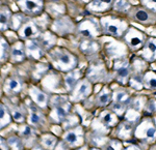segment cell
Here are the masks:
<instances>
[{
  "label": "cell",
  "mask_w": 156,
  "mask_h": 150,
  "mask_svg": "<svg viewBox=\"0 0 156 150\" xmlns=\"http://www.w3.org/2000/svg\"><path fill=\"white\" fill-rule=\"evenodd\" d=\"M74 105L70 102L68 94H53L51 95L48 118L50 123L60 125L72 115Z\"/></svg>",
  "instance_id": "obj_1"
},
{
  "label": "cell",
  "mask_w": 156,
  "mask_h": 150,
  "mask_svg": "<svg viewBox=\"0 0 156 150\" xmlns=\"http://www.w3.org/2000/svg\"><path fill=\"white\" fill-rule=\"evenodd\" d=\"M49 57L54 68L62 72L67 74V72H72L77 68V56L67 49L53 48L49 51Z\"/></svg>",
  "instance_id": "obj_2"
},
{
  "label": "cell",
  "mask_w": 156,
  "mask_h": 150,
  "mask_svg": "<svg viewBox=\"0 0 156 150\" xmlns=\"http://www.w3.org/2000/svg\"><path fill=\"white\" fill-rule=\"evenodd\" d=\"M25 105H26L27 111H28V116H27V123L37 128L40 132H48L50 123L48 115H46V111L37 106L29 97H27L24 101Z\"/></svg>",
  "instance_id": "obj_3"
},
{
  "label": "cell",
  "mask_w": 156,
  "mask_h": 150,
  "mask_svg": "<svg viewBox=\"0 0 156 150\" xmlns=\"http://www.w3.org/2000/svg\"><path fill=\"white\" fill-rule=\"evenodd\" d=\"M134 139L146 144L156 143V124L153 117L144 116L140 120L134 129Z\"/></svg>",
  "instance_id": "obj_4"
},
{
  "label": "cell",
  "mask_w": 156,
  "mask_h": 150,
  "mask_svg": "<svg viewBox=\"0 0 156 150\" xmlns=\"http://www.w3.org/2000/svg\"><path fill=\"white\" fill-rule=\"evenodd\" d=\"M102 32L112 37H122L129 28V24L126 20L114 16L102 17L100 19Z\"/></svg>",
  "instance_id": "obj_5"
},
{
  "label": "cell",
  "mask_w": 156,
  "mask_h": 150,
  "mask_svg": "<svg viewBox=\"0 0 156 150\" xmlns=\"http://www.w3.org/2000/svg\"><path fill=\"white\" fill-rule=\"evenodd\" d=\"M62 141L69 150L81 148L85 144V129L82 124L68 127L62 132Z\"/></svg>",
  "instance_id": "obj_6"
},
{
  "label": "cell",
  "mask_w": 156,
  "mask_h": 150,
  "mask_svg": "<svg viewBox=\"0 0 156 150\" xmlns=\"http://www.w3.org/2000/svg\"><path fill=\"white\" fill-rule=\"evenodd\" d=\"M93 90H94L93 83L87 77H83L76 84V86L73 88L72 91L68 93V96L73 105L82 104L90 98L93 94Z\"/></svg>",
  "instance_id": "obj_7"
},
{
  "label": "cell",
  "mask_w": 156,
  "mask_h": 150,
  "mask_svg": "<svg viewBox=\"0 0 156 150\" xmlns=\"http://www.w3.org/2000/svg\"><path fill=\"white\" fill-rule=\"evenodd\" d=\"M132 76V64L127 58L115 60L114 63V79L122 86L128 85L130 77Z\"/></svg>",
  "instance_id": "obj_8"
},
{
  "label": "cell",
  "mask_w": 156,
  "mask_h": 150,
  "mask_svg": "<svg viewBox=\"0 0 156 150\" xmlns=\"http://www.w3.org/2000/svg\"><path fill=\"white\" fill-rule=\"evenodd\" d=\"M76 31L78 35L84 39H94L102 33V28L100 21L93 18H87L78 24Z\"/></svg>",
  "instance_id": "obj_9"
},
{
  "label": "cell",
  "mask_w": 156,
  "mask_h": 150,
  "mask_svg": "<svg viewBox=\"0 0 156 150\" xmlns=\"http://www.w3.org/2000/svg\"><path fill=\"white\" fill-rule=\"evenodd\" d=\"M124 42L125 45L132 51H138L144 47L147 37L140 30L136 29L135 27L130 26L126 32H125L124 36Z\"/></svg>",
  "instance_id": "obj_10"
},
{
  "label": "cell",
  "mask_w": 156,
  "mask_h": 150,
  "mask_svg": "<svg viewBox=\"0 0 156 150\" xmlns=\"http://www.w3.org/2000/svg\"><path fill=\"white\" fill-rule=\"evenodd\" d=\"M27 91H28V97L37 106H39L40 108L45 110V111L49 110L51 94L37 85H29Z\"/></svg>",
  "instance_id": "obj_11"
},
{
  "label": "cell",
  "mask_w": 156,
  "mask_h": 150,
  "mask_svg": "<svg viewBox=\"0 0 156 150\" xmlns=\"http://www.w3.org/2000/svg\"><path fill=\"white\" fill-rule=\"evenodd\" d=\"M128 17L132 19L133 21L137 22L143 25H153L156 22V14L151 12L150 9L146 8L145 6L131 7V9L128 12Z\"/></svg>",
  "instance_id": "obj_12"
},
{
  "label": "cell",
  "mask_w": 156,
  "mask_h": 150,
  "mask_svg": "<svg viewBox=\"0 0 156 150\" xmlns=\"http://www.w3.org/2000/svg\"><path fill=\"white\" fill-rule=\"evenodd\" d=\"M17 134H18L22 138V140L24 141L26 148L31 149L32 147L36 146V145L39 143V137H40V135H41V132L26 122V123H23V124H19L18 132H17Z\"/></svg>",
  "instance_id": "obj_13"
},
{
  "label": "cell",
  "mask_w": 156,
  "mask_h": 150,
  "mask_svg": "<svg viewBox=\"0 0 156 150\" xmlns=\"http://www.w3.org/2000/svg\"><path fill=\"white\" fill-rule=\"evenodd\" d=\"M24 87V81L20 77L16 75H12L4 81L2 85V89L7 98L12 99L14 97L18 96L22 92Z\"/></svg>",
  "instance_id": "obj_14"
},
{
  "label": "cell",
  "mask_w": 156,
  "mask_h": 150,
  "mask_svg": "<svg viewBox=\"0 0 156 150\" xmlns=\"http://www.w3.org/2000/svg\"><path fill=\"white\" fill-rule=\"evenodd\" d=\"M19 8L27 17H37L44 9V0H17Z\"/></svg>",
  "instance_id": "obj_15"
},
{
  "label": "cell",
  "mask_w": 156,
  "mask_h": 150,
  "mask_svg": "<svg viewBox=\"0 0 156 150\" xmlns=\"http://www.w3.org/2000/svg\"><path fill=\"white\" fill-rule=\"evenodd\" d=\"M94 120L108 131H112L117 127L119 122L121 121V118L109 108H105L99 112L98 116Z\"/></svg>",
  "instance_id": "obj_16"
},
{
  "label": "cell",
  "mask_w": 156,
  "mask_h": 150,
  "mask_svg": "<svg viewBox=\"0 0 156 150\" xmlns=\"http://www.w3.org/2000/svg\"><path fill=\"white\" fill-rule=\"evenodd\" d=\"M136 124L128 121V120L122 118L117 127L115 128V138L122 140L123 142H126L134 138V129Z\"/></svg>",
  "instance_id": "obj_17"
},
{
  "label": "cell",
  "mask_w": 156,
  "mask_h": 150,
  "mask_svg": "<svg viewBox=\"0 0 156 150\" xmlns=\"http://www.w3.org/2000/svg\"><path fill=\"white\" fill-rule=\"evenodd\" d=\"M112 102V90L107 85L103 86L101 90L95 94L94 98L92 101L93 107L99 109L108 108Z\"/></svg>",
  "instance_id": "obj_18"
},
{
  "label": "cell",
  "mask_w": 156,
  "mask_h": 150,
  "mask_svg": "<svg viewBox=\"0 0 156 150\" xmlns=\"http://www.w3.org/2000/svg\"><path fill=\"white\" fill-rule=\"evenodd\" d=\"M41 30L36 22L32 20H26L24 24L18 30V35L20 38L23 41H28V39H37L41 35Z\"/></svg>",
  "instance_id": "obj_19"
},
{
  "label": "cell",
  "mask_w": 156,
  "mask_h": 150,
  "mask_svg": "<svg viewBox=\"0 0 156 150\" xmlns=\"http://www.w3.org/2000/svg\"><path fill=\"white\" fill-rule=\"evenodd\" d=\"M9 106V111L12 116V120L15 123L17 124H23L27 122V116H28V111H27L26 105L25 102H9L7 104L6 102H4Z\"/></svg>",
  "instance_id": "obj_20"
},
{
  "label": "cell",
  "mask_w": 156,
  "mask_h": 150,
  "mask_svg": "<svg viewBox=\"0 0 156 150\" xmlns=\"http://www.w3.org/2000/svg\"><path fill=\"white\" fill-rule=\"evenodd\" d=\"M140 55L145 61H156V37H148L144 47L140 49Z\"/></svg>",
  "instance_id": "obj_21"
},
{
  "label": "cell",
  "mask_w": 156,
  "mask_h": 150,
  "mask_svg": "<svg viewBox=\"0 0 156 150\" xmlns=\"http://www.w3.org/2000/svg\"><path fill=\"white\" fill-rule=\"evenodd\" d=\"M105 77H106V69H105V65L103 63H94L90 64L89 67V71L87 72V78L90 80L92 83L96 82L104 81Z\"/></svg>",
  "instance_id": "obj_22"
},
{
  "label": "cell",
  "mask_w": 156,
  "mask_h": 150,
  "mask_svg": "<svg viewBox=\"0 0 156 150\" xmlns=\"http://www.w3.org/2000/svg\"><path fill=\"white\" fill-rule=\"evenodd\" d=\"M59 143H60L59 138L56 135H54L53 132H41V135L39 137V143L37 144H40L45 149L55 150L59 145Z\"/></svg>",
  "instance_id": "obj_23"
},
{
  "label": "cell",
  "mask_w": 156,
  "mask_h": 150,
  "mask_svg": "<svg viewBox=\"0 0 156 150\" xmlns=\"http://www.w3.org/2000/svg\"><path fill=\"white\" fill-rule=\"evenodd\" d=\"M27 57L26 49H25V42L18 41L12 46L11 49V61L12 63H21Z\"/></svg>",
  "instance_id": "obj_24"
},
{
  "label": "cell",
  "mask_w": 156,
  "mask_h": 150,
  "mask_svg": "<svg viewBox=\"0 0 156 150\" xmlns=\"http://www.w3.org/2000/svg\"><path fill=\"white\" fill-rule=\"evenodd\" d=\"M25 49H26L27 57L34 60L41 59L44 55V49L37 39H28L25 41Z\"/></svg>",
  "instance_id": "obj_25"
},
{
  "label": "cell",
  "mask_w": 156,
  "mask_h": 150,
  "mask_svg": "<svg viewBox=\"0 0 156 150\" xmlns=\"http://www.w3.org/2000/svg\"><path fill=\"white\" fill-rule=\"evenodd\" d=\"M82 78H83V77H82L81 72L77 68L72 72H67L64 76V83H65V87H66V90H67V93H70L73 90V88L76 86V84Z\"/></svg>",
  "instance_id": "obj_26"
},
{
  "label": "cell",
  "mask_w": 156,
  "mask_h": 150,
  "mask_svg": "<svg viewBox=\"0 0 156 150\" xmlns=\"http://www.w3.org/2000/svg\"><path fill=\"white\" fill-rule=\"evenodd\" d=\"M115 0H93L87 4V9L94 12H103L112 8Z\"/></svg>",
  "instance_id": "obj_27"
},
{
  "label": "cell",
  "mask_w": 156,
  "mask_h": 150,
  "mask_svg": "<svg viewBox=\"0 0 156 150\" xmlns=\"http://www.w3.org/2000/svg\"><path fill=\"white\" fill-rule=\"evenodd\" d=\"M37 41L40 42V45L42 46V48L44 49V51H50L54 48L55 42H56V35L53 32H44L41 33V35L37 38Z\"/></svg>",
  "instance_id": "obj_28"
},
{
  "label": "cell",
  "mask_w": 156,
  "mask_h": 150,
  "mask_svg": "<svg viewBox=\"0 0 156 150\" xmlns=\"http://www.w3.org/2000/svg\"><path fill=\"white\" fill-rule=\"evenodd\" d=\"M14 122L9 106L4 102H0V128L4 129Z\"/></svg>",
  "instance_id": "obj_29"
},
{
  "label": "cell",
  "mask_w": 156,
  "mask_h": 150,
  "mask_svg": "<svg viewBox=\"0 0 156 150\" xmlns=\"http://www.w3.org/2000/svg\"><path fill=\"white\" fill-rule=\"evenodd\" d=\"M131 98H132L131 93L126 89L117 88L112 90V102H118V104H123L129 106Z\"/></svg>",
  "instance_id": "obj_30"
},
{
  "label": "cell",
  "mask_w": 156,
  "mask_h": 150,
  "mask_svg": "<svg viewBox=\"0 0 156 150\" xmlns=\"http://www.w3.org/2000/svg\"><path fill=\"white\" fill-rule=\"evenodd\" d=\"M118 51L126 53V47H125L124 45L119 44V42H108V44L106 46V53L108 54V56L112 57L114 60L124 58Z\"/></svg>",
  "instance_id": "obj_31"
},
{
  "label": "cell",
  "mask_w": 156,
  "mask_h": 150,
  "mask_svg": "<svg viewBox=\"0 0 156 150\" xmlns=\"http://www.w3.org/2000/svg\"><path fill=\"white\" fill-rule=\"evenodd\" d=\"M12 12L9 6L2 5L1 6V12H0V24H1V32L5 31L9 27V25L12 24Z\"/></svg>",
  "instance_id": "obj_32"
},
{
  "label": "cell",
  "mask_w": 156,
  "mask_h": 150,
  "mask_svg": "<svg viewBox=\"0 0 156 150\" xmlns=\"http://www.w3.org/2000/svg\"><path fill=\"white\" fill-rule=\"evenodd\" d=\"M143 84H144V88L152 90V91H156V72L152 71L144 72V75H143Z\"/></svg>",
  "instance_id": "obj_33"
},
{
  "label": "cell",
  "mask_w": 156,
  "mask_h": 150,
  "mask_svg": "<svg viewBox=\"0 0 156 150\" xmlns=\"http://www.w3.org/2000/svg\"><path fill=\"white\" fill-rule=\"evenodd\" d=\"M7 143H9L11 150H25L26 146H25L24 141L22 140L21 137L18 134H14L6 138Z\"/></svg>",
  "instance_id": "obj_34"
},
{
  "label": "cell",
  "mask_w": 156,
  "mask_h": 150,
  "mask_svg": "<svg viewBox=\"0 0 156 150\" xmlns=\"http://www.w3.org/2000/svg\"><path fill=\"white\" fill-rule=\"evenodd\" d=\"M124 143L122 140L118 138L108 139L105 144L101 147L102 150H123L124 149Z\"/></svg>",
  "instance_id": "obj_35"
},
{
  "label": "cell",
  "mask_w": 156,
  "mask_h": 150,
  "mask_svg": "<svg viewBox=\"0 0 156 150\" xmlns=\"http://www.w3.org/2000/svg\"><path fill=\"white\" fill-rule=\"evenodd\" d=\"M147 99H148L147 97L144 96V95L132 96L131 102H130V105H129V108H132V109L136 110V111H138V112H140V113H143Z\"/></svg>",
  "instance_id": "obj_36"
},
{
  "label": "cell",
  "mask_w": 156,
  "mask_h": 150,
  "mask_svg": "<svg viewBox=\"0 0 156 150\" xmlns=\"http://www.w3.org/2000/svg\"><path fill=\"white\" fill-rule=\"evenodd\" d=\"M143 115L144 116H155L156 115V97H152V98H148L146 102L144 111H143Z\"/></svg>",
  "instance_id": "obj_37"
},
{
  "label": "cell",
  "mask_w": 156,
  "mask_h": 150,
  "mask_svg": "<svg viewBox=\"0 0 156 150\" xmlns=\"http://www.w3.org/2000/svg\"><path fill=\"white\" fill-rule=\"evenodd\" d=\"M11 49L12 47H9V42L3 36H1V53H0V56H1V63L3 64V62H5L6 60L9 59L11 57Z\"/></svg>",
  "instance_id": "obj_38"
},
{
  "label": "cell",
  "mask_w": 156,
  "mask_h": 150,
  "mask_svg": "<svg viewBox=\"0 0 156 150\" xmlns=\"http://www.w3.org/2000/svg\"><path fill=\"white\" fill-rule=\"evenodd\" d=\"M131 88L135 90H142L144 89V84H143V75H136L132 74V76L130 77L129 82H128Z\"/></svg>",
  "instance_id": "obj_39"
},
{
  "label": "cell",
  "mask_w": 156,
  "mask_h": 150,
  "mask_svg": "<svg viewBox=\"0 0 156 150\" xmlns=\"http://www.w3.org/2000/svg\"><path fill=\"white\" fill-rule=\"evenodd\" d=\"M80 49H81V51H83L87 54H93L98 51L99 46L95 42H93V39H85L84 42H82Z\"/></svg>",
  "instance_id": "obj_40"
},
{
  "label": "cell",
  "mask_w": 156,
  "mask_h": 150,
  "mask_svg": "<svg viewBox=\"0 0 156 150\" xmlns=\"http://www.w3.org/2000/svg\"><path fill=\"white\" fill-rule=\"evenodd\" d=\"M112 8L117 12H129V11L131 9V4L128 0H115Z\"/></svg>",
  "instance_id": "obj_41"
},
{
  "label": "cell",
  "mask_w": 156,
  "mask_h": 150,
  "mask_svg": "<svg viewBox=\"0 0 156 150\" xmlns=\"http://www.w3.org/2000/svg\"><path fill=\"white\" fill-rule=\"evenodd\" d=\"M26 21L25 20V15H16V16H12V26L16 27L17 30H19L20 27L24 24V22Z\"/></svg>",
  "instance_id": "obj_42"
},
{
  "label": "cell",
  "mask_w": 156,
  "mask_h": 150,
  "mask_svg": "<svg viewBox=\"0 0 156 150\" xmlns=\"http://www.w3.org/2000/svg\"><path fill=\"white\" fill-rule=\"evenodd\" d=\"M140 3L146 8L150 9L151 12L156 14V0H140Z\"/></svg>",
  "instance_id": "obj_43"
},
{
  "label": "cell",
  "mask_w": 156,
  "mask_h": 150,
  "mask_svg": "<svg viewBox=\"0 0 156 150\" xmlns=\"http://www.w3.org/2000/svg\"><path fill=\"white\" fill-rule=\"evenodd\" d=\"M0 149L1 150H11L9 143H7L6 138H3V136L0 137Z\"/></svg>",
  "instance_id": "obj_44"
},
{
  "label": "cell",
  "mask_w": 156,
  "mask_h": 150,
  "mask_svg": "<svg viewBox=\"0 0 156 150\" xmlns=\"http://www.w3.org/2000/svg\"><path fill=\"white\" fill-rule=\"evenodd\" d=\"M123 150H143V148L136 143H130L129 145L125 146Z\"/></svg>",
  "instance_id": "obj_45"
},
{
  "label": "cell",
  "mask_w": 156,
  "mask_h": 150,
  "mask_svg": "<svg viewBox=\"0 0 156 150\" xmlns=\"http://www.w3.org/2000/svg\"><path fill=\"white\" fill-rule=\"evenodd\" d=\"M30 150H48V149H45L44 147H42L40 144H37L36 146H34Z\"/></svg>",
  "instance_id": "obj_46"
},
{
  "label": "cell",
  "mask_w": 156,
  "mask_h": 150,
  "mask_svg": "<svg viewBox=\"0 0 156 150\" xmlns=\"http://www.w3.org/2000/svg\"><path fill=\"white\" fill-rule=\"evenodd\" d=\"M82 2H84V3H87V4H89V3H90V2L93 1V0H81Z\"/></svg>",
  "instance_id": "obj_47"
},
{
  "label": "cell",
  "mask_w": 156,
  "mask_h": 150,
  "mask_svg": "<svg viewBox=\"0 0 156 150\" xmlns=\"http://www.w3.org/2000/svg\"><path fill=\"white\" fill-rule=\"evenodd\" d=\"M90 150H102L100 147H93V148H90Z\"/></svg>",
  "instance_id": "obj_48"
}]
</instances>
